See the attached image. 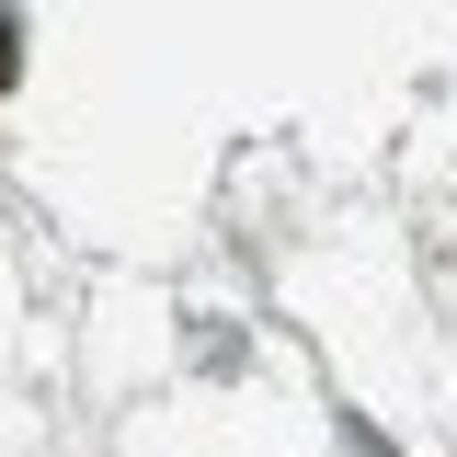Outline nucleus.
Listing matches in <instances>:
<instances>
[{"label":"nucleus","mask_w":457,"mask_h":457,"mask_svg":"<svg viewBox=\"0 0 457 457\" xmlns=\"http://www.w3.org/2000/svg\"><path fill=\"white\" fill-rule=\"evenodd\" d=\"M12 69H23V57H12V12H0V92H12Z\"/></svg>","instance_id":"obj_1"}]
</instances>
